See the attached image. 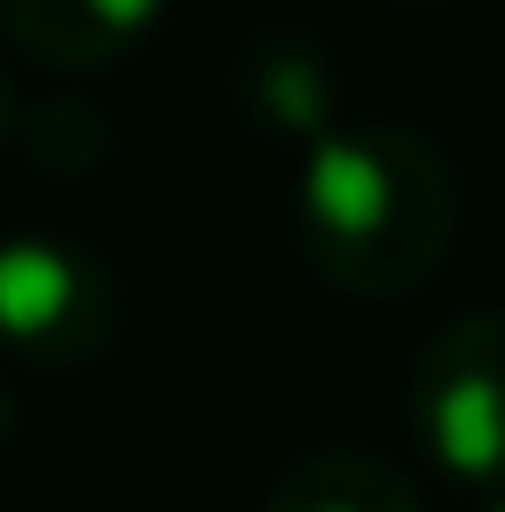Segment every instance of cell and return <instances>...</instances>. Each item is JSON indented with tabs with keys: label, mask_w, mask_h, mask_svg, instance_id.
Listing matches in <instances>:
<instances>
[{
	"label": "cell",
	"mask_w": 505,
	"mask_h": 512,
	"mask_svg": "<svg viewBox=\"0 0 505 512\" xmlns=\"http://www.w3.org/2000/svg\"><path fill=\"white\" fill-rule=\"evenodd\" d=\"M461 186L431 134L402 119H335L298 164V245L342 297H409L446 268Z\"/></svg>",
	"instance_id": "1"
},
{
	"label": "cell",
	"mask_w": 505,
	"mask_h": 512,
	"mask_svg": "<svg viewBox=\"0 0 505 512\" xmlns=\"http://www.w3.org/2000/svg\"><path fill=\"white\" fill-rule=\"evenodd\" d=\"M127 327V290L90 245L15 231L0 238V349L30 364H90Z\"/></svg>",
	"instance_id": "2"
},
{
	"label": "cell",
	"mask_w": 505,
	"mask_h": 512,
	"mask_svg": "<svg viewBox=\"0 0 505 512\" xmlns=\"http://www.w3.org/2000/svg\"><path fill=\"white\" fill-rule=\"evenodd\" d=\"M409 431L446 475L505 483V305L461 312L409 372Z\"/></svg>",
	"instance_id": "3"
},
{
	"label": "cell",
	"mask_w": 505,
	"mask_h": 512,
	"mask_svg": "<svg viewBox=\"0 0 505 512\" xmlns=\"http://www.w3.org/2000/svg\"><path fill=\"white\" fill-rule=\"evenodd\" d=\"M171 0H0L8 45L52 75H104L156 38Z\"/></svg>",
	"instance_id": "4"
},
{
	"label": "cell",
	"mask_w": 505,
	"mask_h": 512,
	"mask_svg": "<svg viewBox=\"0 0 505 512\" xmlns=\"http://www.w3.org/2000/svg\"><path fill=\"white\" fill-rule=\"evenodd\" d=\"M260 512H424V505H416V483L394 461L327 446V453H305V461H290L275 475Z\"/></svg>",
	"instance_id": "5"
},
{
	"label": "cell",
	"mask_w": 505,
	"mask_h": 512,
	"mask_svg": "<svg viewBox=\"0 0 505 512\" xmlns=\"http://www.w3.org/2000/svg\"><path fill=\"white\" fill-rule=\"evenodd\" d=\"M246 104L253 119H268L275 134H305L320 141L335 127V75H327V60L298 38H268L246 52Z\"/></svg>",
	"instance_id": "6"
},
{
	"label": "cell",
	"mask_w": 505,
	"mask_h": 512,
	"mask_svg": "<svg viewBox=\"0 0 505 512\" xmlns=\"http://www.w3.org/2000/svg\"><path fill=\"white\" fill-rule=\"evenodd\" d=\"M38 112L52 119V127H60V141H45V149H30V156H38L45 171H90L97 156L112 149V134H104V127H97L90 112H67V104H38Z\"/></svg>",
	"instance_id": "7"
},
{
	"label": "cell",
	"mask_w": 505,
	"mask_h": 512,
	"mask_svg": "<svg viewBox=\"0 0 505 512\" xmlns=\"http://www.w3.org/2000/svg\"><path fill=\"white\" fill-rule=\"evenodd\" d=\"M15 112H23V104H15V82H8V60H0V149H8V141H15Z\"/></svg>",
	"instance_id": "8"
},
{
	"label": "cell",
	"mask_w": 505,
	"mask_h": 512,
	"mask_svg": "<svg viewBox=\"0 0 505 512\" xmlns=\"http://www.w3.org/2000/svg\"><path fill=\"white\" fill-rule=\"evenodd\" d=\"M15 438V401H8V386H0V446Z\"/></svg>",
	"instance_id": "9"
},
{
	"label": "cell",
	"mask_w": 505,
	"mask_h": 512,
	"mask_svg": "<svg viewBox=\"0 0 505 512\" xmlns=\"http://www.w3.org/2000/svg\"><path fill=\"white\" fill-rule=\"evenodd\" d=\"M409 8H431V0H409Z\"/></svg>",
	"instance_id": "10"
},
{
	"label": "cell",
	"mask_w": 505,
	"mask_h": 512,
	"mask_svg": "<svg viewBox=\"0 0 505 512\" xmlns=\"http://www.w3.org/2000/svg\"><path fill=\"white\" fill-rule=\"evenodd\" d=\"M491 512H505V498H498V505H491Z\"/></svg>",
	"instance_id": "11"
}]
</instances>
